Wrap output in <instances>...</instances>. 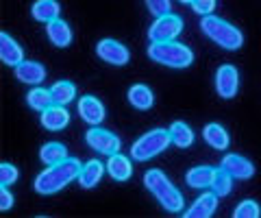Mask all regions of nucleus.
Returning a JSON list of instances; mask_svg holds the SVG:
<instances>
[{
  "label": "nucleus",
  "instance_id": "nucleus-1",
  "mask_svg": "<svg viewBox=\"0 0 261 218\" xmlns=\"http://www.w3.org/2000/svg\"><path fill=\"white\" fill-rule=\"evenodd\" d=\"M81 161L74 159V157H68L59 161V164H53L48 166L46 171H42L35 181H33V188H35L37 195H55V192H59L63 188H68L72 181L79 179L81 175Z\"/></svg>",
  "mask_w": 261,
  "mask_h": 218
},
{
  "label": "nucleus",
  "instance_id": "nucleus-2",
  "mask_svg": "<svg viewBox=\"0 0 261 218\" xmlns=\"http://www.w3.org/2000/svg\"><path fill=\"white\" fill-rule=\"evenodd\" d=\"M144 185H146V190L159 201V205L163 209H168L170 214H176L185 207L183 195L174 188V183L170 181L159 168H150V171L144 173Z\"/></svg>",
  "mask_w": 261,
  "mask_h": 218
},
{
  "label": "nucleus",
  "instance_id": "nucleus-3",
  "mask_svg": "<svg viewBox=\"0 0 261 218\" xmlns=\"http://www.w3.org/2000/svg\"><path fill=\"white\" fill-rule=\"evenodd\" d=\"M200 29L202 33H205L211 42L218 44L220 48H224V51H240L244 46V33L231 24L228 20L224 18H218V15H202L200 20Z\"/></svg>",
  "mask_w": 261,
  "mask_h": 218
},
{
  "label": "nucleus",
  "instance_id": "nucleus-4",
  "mask_svg": "<svg viewBox=\"0 0 261 218\" xmlns=\"http://www.w3.org/2000/svg\"><path fill=\"white\" fill-rule=\"evenodd\" d=\"M148 57L150 61L159 63L166 68H190L194 63V51L190 46H185L181 42H152L148 48Z\"/></svg>",
  "mask_w": 261,
  "mask_h": 218
},
{
  "label": "nucleus",
  "instance_id": "nucleus-5",
  "mask_svg": "<svg viewBox=\"0 0 261 218\" xmlns=\"http://www.w3.org/2000/svg\"><path fill=\"white\" fill-rule=\"evenodd\" d=\"M170 144H172V135L170 129H152V131L140 135L133 147H130V157L135 161H148L152 157L161 155Z\"/></svg>",
  "mask_w": 261,
  "mask_h": 218
},
{
  "label": "nucleus",
  "instance_id": "nucleus-6",
  "mask_svg": "<svg viewBox=\"0 0 261 218\" xmlns=\"http://www.w3.org/2000/svg\"><path fill=\"white\" fill-rule=\"evenodd\" d=\"M183 33V20L174 13H163L148 29L150 42H174V39Z\"/></svg>",
  "mask_w": 261,
  "mask_h": 218
},
{
  "label": "nucleus",
  "instance_id": "nucleus-7",
  "mask_svg": "<svg viewBox=\"0 0 261 218\" xmlns=\"http://www.w3.org/2000/svg\"><path fill=\"white\" fill-rule=\"evenodd\" d=\"M85 142H87V147L92 151L102 153V155L120 153V147H122V140L118 138L116 133L109 131V129H100V127L89 129V131L85 133Z\"/></svg>",
  "mask_w": 261,
  "mask_h": 218
},
{
  "label": "nucleus",
  "instance_id": "nucleus-8",
  "mask_svg": "<svg viewBox=\"0 0 261 218\" xmlns=\"http://www.w3.org/2000/svg\"><path fill=\"white\" fill-rule=\"evenodd\" d=\"M96 55L98 59H102L105 63H109V66H116V68H122L126 66V63L130 61V53L128 48L118 42V39H100V42L96 44Z\"/></svg>",
  "mask_w": 261,
  "mask_h": 218
},
{
  "label": "nucleus",
  "instance_id": "nucleus-9",
  "mask_svg": "<svg viewBox=\"0 0 261 218\" xmlns=\"http://www.w3.org/2000/svg\"><path fill=\"white\" fill-rule=\"evenodd\" d=\"M238 90H240V72L233 63H224L220 66L218 72H216V92L220 99L224 101H231L238 96Z\"/></svg>",
  "mask_w": 261,
  "mask_h": 218
},
{
  "label": "nucleus",
  "instance_id": "nucleus-10",
  "mask_svg": "<svg viewBox=\"0 0 261 218\" xmlns=\"http://www.w3.org/2000/svg\"><path fill=\"white\" fill-rule=\"evenodd\" d=\"M220 168H224V171L238 181H246L250 177H255V164H252L248 157L238 155V153L224 155L222 161H220Z\"/></svg>",
  "mask_w": 261,
  "mask_h": 218
},
{
  "label": "nucleus",
  "instance_id": "nucleus-11",
  "mask_svg": "<svg viewBox=\"0 0 261 218\" xmlns=\"http://www.w3.org/2000/svg\"><path fill=\"white\" fill-rule=\"evenodd\" d=\"M79 116L92 127H100V123L107 118V109H105L102 101H98L96 96L87 94L79 99Z\"/></svg>",
  "mask_w": 261,
  "mask_h": 218
},
{
  "label": "nucleus",
  "instance_id": "nucleus-12",
  "mask_svg": "<svg viewBox=\"0 0 261 218\" xmlns=\"http://www.w3.org/2000/svg\"><path fill=\"white\" fill-rule=\"evenodd\" d=\"M13 75L20 83H27V85H39L42 81H46L48 70L44 63L39 61H31V59H24L20 66L13 68Z\"/></svg>",
  "mask_w": 261,
  "mask_h": 218
},
{
  "label": "nucleus",
  "instance_id": "nucleus-13",
  "mask_svg": "<svg viewBox=\"0 0 261 218\" xmlns=\"http://www.w3.org/2000/svg\"><path fill=\"white\" fill-rule=\"evenodd\" d=\"M39 123H42V127L48 129V131H61V129L70 125V114H68V109H65V105L53 103L50 107L42 111Z\"/></svg>",
  "mask_w": 261,
  "mask_h": 218
},
{
  "label": "nucleus",
  "instance_id": "nucleus-14",
  "mask_svg": "<svg viewBox=\"0 0 261 218\" xmlns=\"http://www.w3.org/2000/svg\"><path fill=\"white\" fill-rule=\"evenodd\" d=\"M218 195L214 190L211 192H202V195L194 201V203L187 207V212L185 216L187 218H209V216H214L216 214V209H218Z\"/></svg>",
  "mask_w": 261,
  "mask_h": 218
},
{
  "label": "nucleus",
  "instance_id": "nucleus-15",
  "mask_svg": "<svg viewBox=\"0 0 261 218\" xmlns=\"http://www.w3.org/2000/svg\"><path fill=\"white\" fill-rule=\"evenodd\" d=\"M0 59H3L5 66H20V63L24 61V51L22 46L15 42V39L9 35V33H0Z\"/></svg>",
  "mask_w": 261,
  "mask_h": 218
},
{
  "label": "nucleus",
  "instance_id": "nucleus-16",
  "mask_svg": "<svg viewBox=\"0 0 261 218\" xmlns=\"http://www.w3.org/2000/svg\"><path fill=\"white\" fill-rule=\"evenodd\" d=\"M46 35L50 39V44L57 48H68L72 44V29H70V24L63 22L61 18L46 24Z\"/></svg>",
  "mask_w": 261,
  "mask_h": 218
},
{
  "label": "nucleus",
  "instance_id": "nucleus-17",
  "mask_svg": "<svg viewBox=\"0 0 261 218\" xmlns=\"http://www.w3.org/2000/svg\"><path fill=\"white\" fill-rule=\"evenodd\" d=\"M216 173H218V168H214V166H194L192 171H187L185 183L190 185V188H196V190L211 188Z\"/></svg>",
  "mask_w": 261,
  "mask_h": 218
},
{
  "label": "nucleus",
  "instance_id": "nucleus-18",
  "mask_svg": "<svg viewBox=\"0 0 261 218\" xmlns=\"http://www.w3.org/2000/svg\"><path fill=\"white\" fill-rule=\"evenodd\" d=\"M105 171H107V166H102L98 159H89L83 164V168H81V175H79V185L85 190H92L94 185H98V181L102 179Z\"/></svg>",
  "mask_w": 261,
  "mask_h": 218
},
{
  "label": "nucleus",
  "instance_id": "nucleus-19",
  "mask_svg": "<svg viewBox=\"0 0 261 218\" xmlns=\"http://www.w3.org/2000/svg\"><path fill=\"white\" fill-rule=\"evenodd\" d=\"M107 173L113 177L116 181H128L130 175H133V164L126 155L122 153H113L107 159Z\"/></svg>",
  "mask_w": 261,
  "mask_h": 218
},
{
  "label": "nucleus",
  "instance_id": "nucleus-20",
  "mask_svg": "<svg viewBox=\"0 0 261 218\" xmlns=\"http://www.w3.org/2000/svg\"><path fill=\"white\" fill-rule=\"evenodd\" d=\"M59 13H61V5L57 0H35L31 7V15L37 22H44V24L57 20Z\"/></svg>",
  "mask_w": 261,
  "mask_h": 218
},
{
  "label": "nucleus",
  "instance_id": "nucleus-21",
  "mask_svg": "<svg viewBox=\"0 0 261 218\" xmlns=\"http://www.w3.org/2000/svg\"><path fill=\"white\" fill-rule=\"evenodd\" d=\"M202 138H205V142L209 144L211 149H216V151H226L228 149V142H231V138H228V133H226V129L222 125H218V123L205 125V129H202Z\"/></svg>",
  "mask_w": 261,
  "mask_h": 218
},
{
  "label": "nucleus",
  "instance_id": "nucleus-22",
  "mask_svg": "<svg viewBox=\"0 0 261 218\" xmlns=\"http://www.w3.org/2000/svg\"><path fill=\"white\" fill-rule=\"evenodd\" d=\"M128 103L133 105L135 109H140V111H146V109H150L152 105H154V94L148 85H144V83H137L133 87H128Z\"/></svg>",
  "mask_w": 261,
  "mask_h": 218
},
{
  "label": "nucleus",
  "instance_id": "nucleus-23",
  "mask_svg": "<svg viewBox=\"0 0 261 218\" xmlns=\"http://www.w3.org/2000/svg\"><path fill=\"white\" fill-rule=\"evenodd\" d=\"M39 159H42L46 166L59 164V161L68 159V149H65L61 142H46L44 147L39 149Z\"/></svg>",
  "mask_w": 261,
  "mask_h": 218
},
{
  "label": "nucleus",
  "instance_id": "nucleus-24",
  "mask_svg": "<svg viewBox=\"0 0 261 218\" xmlns=\"http://www.w3.org/2000/svg\"><path fill=\"white\" fill-rule=\"evenodd\" d=\"M50 94H53V103L70 105L76 99V85L70 83V81H57V83H53V87H50Z\"/></svg>",
  "mask_w": 261,
  "mask_h": 218
},
{
  "label": "nucleus",
  "instance_id": "nucleus-25",
  "mask_svg": "<svg viewBox=\"0 0 261 218\" xmlns=\"http://www.w3.org/2000/svg\"><path fill=\"white\" fill-rule=\"evenodd\" d=\"M170 135H172V144H176L178 149H187L194 144V131L192 127H187L181 120H174L170 125Z\"/></svg>",
  "mask_w": 261,
  "mask_h": 218
},
{
  "label": "nucleus",
  "instance_id": "nucleus-26",
  "mask_svg": "<svg viewBox=\"0 0 261 218\" xmlns=\"http://www.w3.org/2000/svg\"><path fill=\"white\" fill-rule=\"evenodd\" d=\"M27 103H29L31 109H35V111H39V114H42L44 109H48V107L53 105V94H50V90H44V87L35 85V87H33V90L27 94Z\"/></svg>",
  "mask_w": 261,
  "mask_h": 218
},
{
  "label": "nucleus",
  "instance_id": "nucleus-27",
  "mask_svg": "<svg viewBox=\"0 0 261 218\" xmlns=\"http://www.w3.org/2000/svg\"><path fill=\"white\" fill-rule=\"evenodd\" d=\"M231 188H233V177L228 175L224 168H218V173L214 177V183H211V190L222 199V197H228L231 195Z\"/></svg>",
  "mask_w": 261,
  "mask_h": 218
},
{
  "label": "nucleus",
  "instance_id": "nucleus-28",
  "mask_svg": "<svg viewBox=\"0 0 261 218\" xmlns=\"http://www.w3.org/2000/svg\"><path fill=\"white\" fill-rule=\"evenodd\" d=\"M259 214H261L259 203L257 201H252V199L242 201V203L235 207V212H233L235 218H259Z\"/></svg>",
  "mask_w": 261,
  "mask_h": 218
},
{
  "label": "nucleus",
  "instance_id": "nucleus-29",
  "mask_svg": "<svg viewBox=\"0 0 261 218\" xmlns=\"http://www.w3.org/2000/svg\"><path fill=\"white\" fill-rule=\"evenodd\" d=\"M18 177H20V173H18V168H15L13 164H9V161H3V164H0V181H3V185L15 183L18 181Z\"/></svg>",
  "mask_w": 261,
  "mask_h": 218
},
{
  "label": "nucleus",
  "instance_id": "nucleus-30",
  "mask_svg": "<svg viewBox=\"0 0 261 218\" xmlns=\"http://www.w3.org/2000/svg\"><path fill=\"white\" fill-rule=\"evenodd\" d=\"M144 3H146V9H148L154 18H159L163 13H170V7H172L170 0H144Z\"/></svg>",
  "mask_w": 261,
  "mask_h": 218
},
{
  "label": "nucleus",
  "instance_id": "nucleus-31",
  "mask_svg": "<svg viewBox=\"0 0 261 218\" xmlns=\"http://www.w3.org/2000/svg\"><path fill=\"white\" fill-rule=\"evenodd\" d=\"M218 7V0H192V9L198 15H211Z\"/></svg>",
  "mask_w": 261,
  "mask_h": 218
},
{
  "label": "nucleus",
  "instance_id": "nucleus-32",
  "mask_svg": "<svg viewBox=\"0 0 261 218\" xmlns=\"http://www.w3.org/2000/svg\"><path fill=\"white\" fill-rule=\"evenodd\" d=\"M13 195L9 192V185H3V188H0V209H3V212H9V209L13 207Z\"/></svg>",
  "mask_w": 261,
  "mask_h": 218
},
{
  "label": "nucleus",
  "instance_id": "nucleus-33",
  "mask_svg": "<svg viewBox=\"0 0 261 218\" xmlns=\"http://www.w3.org/2000/svg\"><path fill=\"white\" fill-rule=\"evenodd\" d=\"M178 3H183V5H192V0H178Z\"/></svg>",
  "mask_w": 261,
  "mask_h": 218
}]
</instances>
